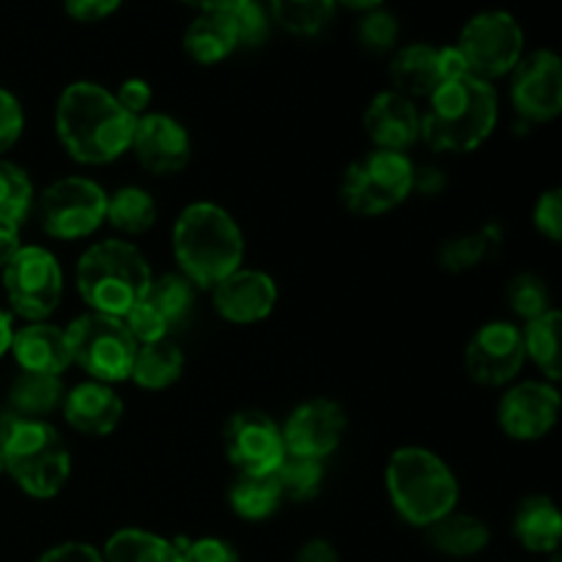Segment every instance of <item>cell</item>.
Returning a JSON list of instances; mask_svg holds the SVG:
<instances>
[{
    "label": "cell",
    "mask_w": 562,
    "mask_h": 562,
    "mask_svg": "<svg viewBox=\"0 0 562 562\" xmlns=\"http://www.w3.org/2000/svg\"><path fill=\"white\" fill-rule=\"evenodd\" d=\"M135 121L108 88L97 82H71L55 108V132L71 159L82 165H108L132 146Z\"/></svg>",
    "instance_id": "6da1fadb"
},
{
    "label": "cell",
    "mask_w": 562,
    "mask_h": 562,
    "mask_svg": "<svg viewBox=\"0 0 562 562\" xmlns=\"http://www.w3.org/2000/svg\"><path fill=\"white\" fill-rule=\"evenodd\" d=\"M497 119L499 99L492 82L456 77L428 97V110L420 113V140L434 151H475L492 137Z\"/></svg>",
    "instance_id": "7a4b0ae2"
},
{
    "label": "cell",
    "mask_w": 562,
    "mask_h": 562,
    "mask_svg": "<svg viewBox=\"0 0 562 562\" xmlns=\"http://www.w3.org/2000/svg\"><path fill=\"white\" fill-rule=\"evenodd\" d=\"M173 256L195 289H214L245 261V234L217 203H192L173 225Z\"/></svg>",
    "instance_id": "3957f363"
},
{
    "label": "cell",
    "mask_w": 562,
    "mask_h": 562,
    "mask_svg": "<svg viewBox=\"0 0 562 562\" xmlns=\"http://www.w3.org/2000/svg\"><path fill=\"white\" fill-rule=\"evenodd\" d=\"M387 494L401 519L412 527L426 530L456 510L459 503V481L453 470L426 448H401L390 456Z\"/></svg>",
    "instance_id": "277c9868"
},
{
    "label": "cell",
    "mask_w": 562,
    "mask_h": 562,
    "mask_svg": "<svg viewBox=\"0 0 562 562\" xmlns=\"http://www.w3.org/2000/svg\"><path fill=\"white\" fill-rule=\"evenodd\" d=\"M151 267L135 245L104 239L88 247L77 263V291L93 313L124 318L151 283Z\"/></svg>",
    "instance_id": "5b68a950"
},
{
    "label": "cell",
    "mask_w": 562,
    "mask_h": 562,
    "mask_svg": "<svg viewBox=\"0 0 562 562\" xmlns=\"http://www.w3.org/2000/svg\"><path fill=\"white\" fill-rule=\"evenodd\" d=\"M3 472L31 497H58L71 475L69 445L47 420L20 417L3 439Z\"/></svg>",
    "instance_id": "8992f818"
},
{
    "label": "cell",
    "mask_w": 562,
    "mask_h": 562,
    "mask_svg": "<svg viewBox=\"0 0 562 562\" xmlns=\"http://www.w3.org/2000/svg\"><path fill=\"white\" fill-rule=\"evenodd\" d=\"M412 176L415 162L406 154L373 148L346 168L340 198L349 212L379 217L398 209L412 195Z\"/></svg>",
    "instance_id": "52a82bcc"
},
{
    "label": "cell",
    "mask_w": 562,
    "mask_h": 562,
    "mask_svg": "<svg viewBox=\"0 0 562 562\" xmlns=\"http://www.w3.org/2000/svg\"><path fill=\"white\" fill-rule=\"evenodd\" d=\"M71 366H80L93 382H124L132 373L137 355V340L126 329L124 318L104 313H82L66 327Z\"/></svg>",
    "instance_id": "ba28073f"
},
{
    "label": "cell",
    "mask_w": 562,
    "mask_h": 562,
    "mask_svg": "<svg viewBox=\"0 0 562 562\" xmlns=\"http://www.w3.org/2000/svg\"><path fill=\"white\" fill-rule=\"evenodd\" d=\"M108 212V192L86 176L53 181L36 201V217L44 234L60 241H77L97 234Z\"/></svg>",
    "instance_id": "9c48e42d"
},
{
    "label": "cell",
    "mask_w": 562,
    "mask_h": 562,
    "mask_svg": "<svg viewBox=\"0 0 562 562\" xmlns=\"http://www.w3.org/2000/svg\"><path fill=\"white\" fill-rule=\"evenodd\" d=\"M456 49L472 77L492 82L525 58V31L508 11H483L467 22Z\"/></svg>",
    "instance_id": "30bf717a"
},
{
    "label": "cell",
    "mask_w": 562,
    "mask_h": 562,
    "mask_svg": "<svg viewBox=\"0 0 562 562\" xmlns=\"http://www.w3.org/2000/svg\"><path fill=\"white\" fill-rule=\"evenodd\" d=\"M3 291L11 311L27 322L53 316L64 296V272L58 258L44 247H20L3 269Z\"/></svg>",
    "instance_id": "8fae6325"
},
{
    "label": "cell",
    "mask_w": 562,
    "mask_h": 562,
    "mask_svg": "<svg viewBox=\"0 0 562 562\" xmlns=\"http://www.w3.org/2000/svg\"><path fill=\"white\" fill-rule=\"evenodd\" d=\"M223 448L231 464L247 475H274L285 459L280 426L258 409H241L223 428Z\"/></svg>",
    "instance_id": "7c38bea8"
},
{
    "label": "cell",
    "mask_w": 562,
    "mask_h": 562,
    "mask_svg": "<svg viewBox=\"0 0 562 562\" xmlns=\"http://www.w3.org/2000/svg\"><path fill=\"white\" fill-rule=\"evenodd\" d=\"M525 340L521 329L510 322H488L470 338L464 366L472 382L483 387H505L525 368Z\"/></svg>",
    "instance_id": "4fadbf2b"
},
{
    "label": "cell",
    "mask_w": 562,
    "mask_h": 562,
    "mask_svg": "<svg viewBox=\"0 0 562 562\" xmlns=\"http://www.w3.org/2000/svg\"><path fill=\"white\" fill-rule=\"evenodd\" d=\"M510 102L521 119L547 124L562 113V64L552 49H538L510 71Z\"/></svg>",
    "instance_id": "5bb4252c"
},
{
    "label": "cell",
    "mask_w": 562,
    "mask_h": 562,
    "mask_svg": "<svg viewBox=\"0 0 562 562\" xmlns=\"http://www.w3.org/2000/svg\"><path fill=\"white\" fill-rule=\"evenodd\" d=\"M470 75L464 58L456 47H434V44H409L401 47L390 60V80L404 97H431L439 86Z\"/></svg>",
    "instance_id": "9a60e30c"
},
{
    "label": "cell",
    "mask_w": 562,
    "mask_h": 562,
    "mask_svg": "<svg viewBox=\"0 0 562 562\" xmlns=\"http://www.w3.org/2000/svg\"><path fill=\"white\" fill-rule=\"evenodd\" d=\"M283 434L285 453L324 461L338 450L346 434V412L338 401L311 398L289 415Z\"/></svg>",
    "instance_id": "2e32d148"
},
{
    "label": "cell",
    "mask_w": 562,
    "mask_h": 562,
    "mask_svg": "<svg viewBox=\"0 0 562 562\" xmlns=\"http://www.w3.org/2000/svg\"><path fill=\"white\" fill-rule=\"evenodd\" d=\"M499 426L516 442H538L560 417V393L549 382L514 384L499 401Z\"/></svg>",
    "instance_id": "e0dca14e"
},
{
    "label": "cell",
    "mask_w": 562,
    "mask_h": 562,
    "mask_svg": "<svg viewBox=\"0 0 562 562\" xmlns=\"http://www.w3.org/2000/svg\"><path fill=\"white\" fill-rule=\"evenodd\" d=\"M130 151L154 176H173L190 165L192 140L181 121L165 113H146L135 121Z\"/></svg>",
    "instance_id": "ac0fdd59"
},
{
    "label": "cell",
    "mask_w": 562,
    "mask_h": 562,
    "mask_svg": "<svg viewBox=\"0 0 562 562\" xmlns=\"http://www.w3.org/2000/svg\"><path fill=\"white\" fill-rule=\"evenodd\" d=\"M214 307L231 324H258L272 316L278 285L261 269H236L212 289Z\"/></svg>",
    "instance_id": "d6986e66"
},
{
    "label": "cell",
    "mask_w": 562,
    "mask_h": 562,
    "mask_svg": "<svg viewBox=\"0 0 562 562\" xmlns=\"http://www.w3.org/2000/svg\"><path fill=\"white\" fill-rule=\"evenodd\" d=\"M366 132L373 140V148L401 151L420 140V110L415 99L398 91H382L371 99L366 110Z\"/></svg>",
    "instance_id": "ffe728a7"
},
{
    "label": "cell",
    "mask_w": 562,
    "mask_h": 562,
    "mask_svg": "<svg viewBox=\"0 0 562 562\" xmlns=\"http://www.w3.org/2000/svg\"><path fill=\"white\" fill-rule=\"evenodd\" d=\"M60 412L75 431L86 437H108L124 417V401L110 384L88 379L64 395Z\"/></svg>",
    "instance_id": "44dd1931"
},
{
    "label": "cell",
    "mask_w": 562,
    "mask_h": 562,
    "mask_svg": "<svg viewBox=\"0 0 562 562\" xmlns=\"http://www.w3.org/2000/svg\"><path fill=\"white\" fill-rule=\"evenodd\" d=\"M9 351L14 355L20 371L47 373V376H64L71 366L69 340L66 329H58L47 322H31L27 327L11 335Z\"/></svg>",
    "instance_id": "7402d4cb"
},
{
    "label": "cell",
    "mask_w": 562,
    "mask_h": 562,
    "mask_svg": "<svg viewBox=\"0 0 562 562\" xmlns=\"http://www.w3.org/2000/svg\"><path fill=\"white\" fill-rule=\"evenodd\" d=\"M514 536L527 552L554 554L562 538V516L558 505L543 494L527 497L516 508L514 516Z\"/></svg>",
    "instance_id": "603a6c76"
},
{
    "label": "cell",
    "mask_w": 562,
    "mask_h": 562,
    "mask_svg": "<svg viewBox=\"0 0 562 562\" xmlns=\"http://www.w3.org/2000/svg\"><path fill=\"white\" fill-rule=\"evenodd\" d=\"M426 541L445 558L464 560L481 554L492 541V532H488L486 521L477 516L450 510L448 516L426 527Z\"/></svg>",
    "instance_id": "cb8c5ba5"
},
{
    "label": "cell",
    "mask_w": 562,
    "mask_h": 562,
    "mask_svg": "<svg viewBox=\"0 0 562 562\" xmlns=\"http://www.w3.org/2000/svg\"><path fill=\"white\" fill-rule=\"evenodd\" d=\"M64 382L47 373L20 371L9 390V409L22 420H44L64 404Z\"/></svg>",
    "instance_id": "d4e9b609"
},
{
    "label": "cell",
    "mask_w": 562,
    "mask_h": 562,
    "mask_svg": "<svg viewBox=\"0 0 562 562\" xmlns=\"http://www.w3.org/2000/svg\"><path fill=\"white\" fill-rule=\"evenodd\" d=\"M184 371V355L170 338L137 346L130 379L143 390H168Z\"/></svg>",
    "instance_id": "484cf974"
},
{
    "label": "cell",
    "mask_w": 562,
    "mask_h": 562,
    "mask_svg": "<svg viewBox=\"0 0 562 562\" xmlns=\"http://www.w3.org/2000/svg\"><path fill=\"white\" fill-rule=\"evenodd\" d=\"M239 47L228 14H198L184 31V49L195 64L214 66Z\"/></svg>",
    "instance_id": "4316f807"
},
{
    "label": "cell",
    "mask_w": 562,
    "mask_h": 562,
    "mask_svg": "<svg viewBox=\"0 0 562 562\" xmlns=\"http://www.w3.org/2000/svg\"><path fill=\"white\" fill-rule=\"evenodd\" d=\"M228 503L239 519L263 521L278 514V508L283 505V494H280L274 475H247V472H239L228 488Z\"/></svg>",
    "instance_id": "83f0119b"
},
{
    "label": "cell",
    "mask_w": 562,
    "mask_h": 562,
    "mask_svg": "<svg viewBox=\"0 0 562 562\" xmlns=\"http://www.w3.org/2000/svg\"><path fill=\"white\" fill-rule=\"evenodd\" d=\"M99 554L102 562H181L179 543L146 530H119Z\"/></svg>",
    "instance_id": "f1b7e54d"
},
{
    "label": "cell",
    "mask_w": 562,
    "mask_h": 562,
    "mask_svg": "<svg viewBox=\"0 0 562 562\" xmlns=\"http://www.w3.org/2000/svg\"><path fill=\"white\" fill-rule=\"evenodd\" d=\"M165 324L173 333L179 324L187 322V316L195 307V285L184 278L181 272L176 274H159V278H151L146 294L140 296Z\"/></svg>",
    "instance_id": "f546056e"
},
{
    "label": "cell",
    "mask_w": 562,
    "mask_h": 562,
    "mask_svg": "<svg viewBox=\"0 0 562 562\" xmlns=\"http://www.w3.org/2000/svg\"><path fill=\"white\" fill-rule=\"evenodd\" d=\"M104 223H110L115 231L126 236L146 234L157 223V203L140 187H121L113 195H108Z\"/></svg>",
    "instance_id": "4dcf8cb0"
},
{
    "label": "cell",
    "mask_w": 562,
    "mask_h": 562,
    "mask_svg": "<svg viewBox=\"0 0 562 562\" xmlns=\"http://www.w3.org/2000/svg\"><path fill=\"white\" fill-rule=\"evenodd\" d=\"M560 329L562 318L560 313L549 311L543 316L527 322V327H521V340H525V355L536 362L543 371V376L558 382L562 373V360H560Z\"/></svg>",
    "instance_id": "1f68e13d"
},
{
    "label": "cell",
    "mask_w": 562,
    "mask_h": 562,
    "mask_svg": "<svg viewBox=\"0 0 562 562\" xmlns=\"http://www.w3.org/2000/svg\"><path fill=\"white\" fill-rule=\"evenodd\" d=\"M335 0H269V11L283 31L294 36H316L335 14Z\"/></svg>",
    "instance_id": "d6a6232c"
},
{
    "label": "cell",
    "mask_w": 562,
    "mask_h": 562,
    "mask_svg": "<svg viewBox=\"0 0 562 562\" xmlns=\"http://www.w3.org/2000/svg\"><path fill=\"white\" fill-rule=\"evenodd\" d=\"M274 481H278L283 499L311 503V499L318 497L324 486V461L285 453V459L274 470Z\"/></svg>",
    "instance_id": "836d02e7"
},
{
    "label": "cell",
    "mask_w": 562,
    "mask_h": 562,
    "mask_svg": "<svg viewBox=\"0 0 562 562\" xmlns=\"http://www.w3.org/2000/svg\"><path fill=\"white\" fill-rule=\"evenodd\" d=\"M33 201L36 195H33L31 176L20 165L0 159V217L20 225L31 214Z\"/></svg>",
    "instance_id": "e575fe53"
},
{
    "label": "cell",
    "mask_w": 562,
    "mask_h": 562,
    "mask_svg": "<svg viewBox=\"0 0 562 562\" xmlns=\"http://www.w3.org/2000/svg\"><path fill=\"white\" fill-rule=\"evenodd\" d=\"M492 250H494V231L483 228L477 231V234H464L445 241L442 250H439V263H442L448 272H467V269L486 261Z\"/></svg>",
    "instance_id": "d590c367"
},
{
    "label": "cell",
    "mask_w": 562,
    "mask_h": 562,
    "mask_svg": "<svg viewBox=\"0 0 562 562\" xmlns=\"http://www.w3.org/2000/svg\"><path fill=\"white\" fill-rule=\"evenodd\" d=\"M508 302H510V311H514L516 316L525 318V322H532V318L552 311V294H549L547 280L530 272L510 280Z\"/></svg>",
    "instance_id": "8d00e7d4"
},
{
    "label": "cell",
    "mask_w": 562,
    "mask_h": 562,
    "mask_svg": "<svg viewBox=\"0 0 562 562\" xmlns=\"http://www.w3.org/2000/svg\"><path fill=\"white\" fill-rule=\"evenodd\" d=\"M398 33V20L384 9L362 11L360 22H357V42H360L362 49H368L373 55H384L390 49H395Z\"/></svg>",
    "instance_id": "74e56055"
},
{
    "label": "cell",
    "mask_w": 562,
    "mask_h": 562,
    "mask_svg": "<svg viewBox=\"0 0 562 562\" xmlns=\"http://www.w3.org/2000/svg\"><path fill=\"white\" fill-rule=\"evenodd\" d=\"M231 27H234V36L239 47H261L269 36V16L263 11L261 3L256 0H247L239 9H234L228 14Z\"/></svg>",
    "instance_id": "f35d334b"
},
{
    "label": "cell",
    "mask_w": 562,
    "mask_h": 562,
    "mask_svg": "<svg viewBox=\"0 0 562 562\" xmlns=\"http://www.w3.org/2000/svg\"><path fill=\"white\" fill-rule=\"evenodd\" d=\"M532 225L541 236H547L549 241L562 239V192L554 187V190H547L536 201V209H532Z\"/></svg>",
    "instance_id": "ab89813d"
},
{
    "label": "cell",
    "mask_w": 562,
    "mask_h": 562,
    "mask_svg": "<svg viewBox=\"0 0 562 562\" xmlns=\"http://www.w3.org/2000/svg\"><path fill=\"white\" fill-rule=\"evenodd\" d=\"M181 562H241L234 543L223 538H198V541L179 543Z\"/></svg>",
    "instance_id": "60d3db41"
},
{
    "label": "cell",
    "mask_w": 562,
    "mask_h": 562,
    "mask_svg": "<svg viewBox=\"0 0 562 562\" xmlns=\"http://www.w3.org/2000/svg\"><path fill=\"white\" fill-rule=\"evenodd\" d=\"M22 130H25V113H22L20 99L0 88V154H5L20 140Z\"/></svg>",
    "instance_id": "b9f144b4"
},
{
    "label": "cell",
    "mask_w": 562,
    "mask_h": 562,
    "mask_svg": "<svg viewBox=\"0 0 562 562\" xmlns=\"http://www.w3.org/2000/svg\"><path fill=\"white\" fill-rule=\"evenodd\" d=\"M113 97L119 99V104L132 115V119H140V115H146L148 108H151L154 93H151V86H148L146 80H140V77H132V80L121 82L119 91H115Z\"/></svg>",
    "instance_id": "7bdbcfd3"
},
{
    "label": "cell",
    "mask_w": 562,
    "mask_h": 562,
    "mask_svg": "<svg viewBox=\"0 0 562 562\" xmlns=\"http://www.w3.org/2000/svg\"><path fill=\"white\" fill-rule=\"evenodd\" d=\"M36 562H102V554H99V549L91 547V543L69 541L47 549Z\"/></svg>",
    "instance_id": "ee69618b"
},
{
    "label": "cell",
    "mask_w": 562,
    "mask_h": 562,
    "mask_svg": "<svg viewBox=\"0 0 562 562\" xmlns=\"http://www.w3.org/2000/svg\"><path fill=\"white\" fill-rule=\"evenodd\" d=\"M124 0H64L69 16L77 22H99L113 14Z\"/></svg>",
    "instance_id": "f6af8a7d"
},
{
    "label": "cell",
    "mask_w": 562,
    "mask_h": 562,
    "mask_svg": "<svg viewBox=\"0 0 562 562\" xmlns=\"http://www.w3.org/2000/svg\"><path fill=\"white\" fill-rule=\"evenodd\" d=\"M445 190V173L439 168H431V165H423V168H415V176H412V192H420V195H439Z\"/></svg>",
    "instance_id": "bcb514c9"
},
{
    "label": "cell",
    "mask_w": 562,
    "mask_h": 562,
    "mask_svg": "<svg viewBox=\"0 0 562 562\" xmlns=\"http://www.w3.org/2000/svg\"><path fill=\"white\" fill-rule=\"evenodd\" d=\"M296 562H340V558L338 552H335L333 543L324 541V538H313V541H307L305 547L300 549Z\"/></svg>",
    "instance_id": "7dc6e473"
},
{
    "label": "cell",
    "mask_w": 562,
    "mask_h": 562,
    "mask_svg": "<svg viewBox=\"0 0 562 562\" xmlns=\"http://www.w3.org/2000/svg\"><path fill=\"white\" fill-rule=\"evenodd\" d=\"M20 225L9 223V220L0 217V269L9 263V258L20 250Z\"/></svg>",
    "instance_id": "c3c4849f"
},
{
    "label": "cell",
    "mask_w": 562,
    "mask_h": 562,
    "mask_svg": "<svg viewBox=\"0 0 562 562\" xmlns=\"http://www.w3.org/2000/svg\"><path fill=\"white\" fill-rule=\"evenodd\" d=\"M181 3L195 9L198 14H231V11L239 9L247 0H181Z\"/></svg>",
    "instance_id": "681fc988"
},
{
    "label": "cell",
    "mask_w": 562,
    "mask_h": 562,
    "mask_svg": "<svg viewBox=\"0 0 562 562\" xmlns=\"http://www.w3.org/2000/svg\"><path fill=\"white\" fill-rule=\"evenodd\" d=\"M11 335H14V327H11V316L5 311H0V360L9 355Z\"/></svg>",
    "instance_id": "f907efd6"
},
{
    "label": "cell",
    "mask_w": 562,
    "mask_h": 562,
    "mask_svg": "<svg viewBox=\"0 0 562 562\" xmlns=\"http://www.w3.org/2000/svg\"><path fill=\"white\" fill-rule=\"evenodd\" d=\"M335 3H344L346 9H355V11H371V9H382L384 0H335Z\"/></svg>",
    "instance_id": "816d5d0a"
},
{
    "label": "cell",
    "mask_w": 562,
    "mask_h": 562,
    "mask_svg": "<svg viewBox=\"0 0 562 562\" xmlns=\"http://www.w3.org/2000/svg\"><path fill=\"white\" fill-rule=\"evenodd\" d=\"M0 472H3V437H0Z\"/></svg>",
    "instance_id": "f5cc1de1"
}]
</instances>
